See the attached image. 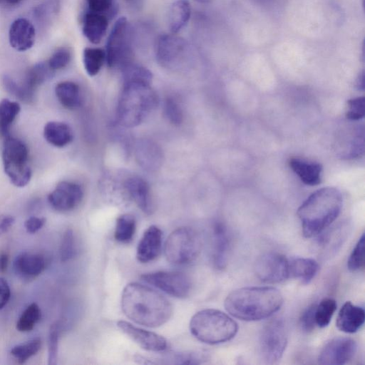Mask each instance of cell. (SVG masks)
Listing matches in <instances>:
<instances>
[{"mask_svg": "<svg viewBox=\"0 0 365 365\" xmlns=\"http://www.w3.org/2000/svg\"><path fill=\"white\" fill-rule=\"evenodd\" d=\"M121 307L128 318L148 327L164 324L173 312L172 305L165 297L138 282L129 283L124 288Z\"/></svg>", "mask_w": 365, "mask_h": 365, "instance_id": "1", "label": "cell"}, {"mask_svg": "<svg viewBox=\"0 0 365 365\" xmlns=\"http://www.w3.org/2000/svg\"><path fill=\"white\" fill-rule=\"evenodd\" d=\"M281 292L272 287H247L231 292L224 303L232 317L247 322L259 321L277 312L283 304Z\"/></svg>", "mask_w": 365, "mask_h": 365, "instance_id": "2", "label": "cell"}, {"mask_svg": "<svg viewBox=\"0 0 365 365\" xmlns=\"http://www.w3.org/2000/svg\"><path fill=\"white\" fill-rule=\"evenodd\" d=\"M342 207L341 192L334 187H323L313 192L299 207L303 235L309 238L321 233L339 215Z\"/></svg>", "mask_w": 365, "mask_h": 365, "instance_id": "3", "label": "cell"}, {"mask_svg": "<svg viewBox=\"0 0 365 365\" xmlns=\"http://www.w3.org/2000/svg\"><path fill=\"white\" fill-rule=\"evenodd\" d=\"M158 104V97L150 84L123 83L116 110L118 123L125 128L140 125Z\"/></svg>", "mask_w": 365, "mask_h": 365, "instance_id": "4", "label": "cell"}, {"mask_svg": "<svg viewBox=\"0 0 365 365\" xmlns=\"http://www.w3.org/2000/svg\"><path fill=\"white\" fill-rule=\"evenodd\" d=\"M190 330L199 341L208 344H217L233 339L238 326L230 316L214 309L200 310L190 322Z\"/></svg>", "mask_w": 365, "mask_h": 365, "instance_id": "5", "label": "cell"}, {"mask_svg": "<svg viewBox=\"0 0 365 365\" xmlns=\"http://www.w3.org/2000/svg\"><path fill=\"white\" fill-rule=\"evenodd\" d=\"M4 172L15 186H26L31 178L29 165V148L20 139L9 135L4 138L2 150Z\"/></svg>", "mask_w": 365, "mask_h": 365, "instance_id": "6", "label": "cell"}, {"mask_svg": "<svg viewBox=\"0 0 365 365\" xmlns=\"http://www.w3.org/2000/svg\"><path fill=\"white\" fill-rule=\"evenodd\" d=\"M200 236L192 229L178 227L168 237L165 244V255L173 264L184 265L195 261L200 253Z\"/></svg>", "mask_w": 365, "mask_h": 365, "instance_id": "7", "label": "cell"}, {"mask_svg": "<svg viewBox=\"0 0 365 365\" xmlns=\"http://www.w3.org/2000/svg\"><path fill=\"white\" fill-rule=\"evenodd\" d=\"M128 34V24L126 18H119L111 30L106 44V61L110 68H119L122 70L131 63V49Z\"/></svg>", "mask_w": 365, "mask_h": 365, "instance_id": "8", "label": "cell"}, {"mask_svg": "<svg viewBox=\"0 0 365 365\" xmlns=\"http://www.w3.org/2000/svg\"><path fill=\"white\" fill-rule=\"evenodd\" d=\"M287 344L285 327L282 320L276 319L267 322L259 336V352L267 364L277 363L282 358Z\"/></svg>", "mask_w": 365, "mask_h": 365, "instance_id": "9", "label": "cell"}, {"mask_svg": "<svg viewBox=\"0 0 365 365\" xmlns=\"http://www.w3.org/2000/svg\"><path fill=\"white\" fill-rule=\"evenodd\" d=\"M140 278L146 283L177 298H185L190 292V279L180 272L158 271L144 274Z\"/></svg>", "mask_w": 365, "mask_h": 365, "instance_id": "10", "label": "cell"}, {"mask_svg": "<svg viewBox=\"0 0 365 365\" xmlns=\"http://www.w3.org/2000/svg\"><path fill=\"white\" fill-rule=\"evenodd\" d=\"M256 277L266 283H279L289 278V259L276 252L259 256L254 264Z\"/></svg>", "mask_w": 365, "mask_h": 365, "instance_id": "11", "label": "cell"}, {"mask_svg": "<svg viewBox=\"0 0 365 365\" xmlns=\"http://www.w3.org/2000/svg\"><path fill=\"white\" fill-rule=\"evenodd\" d=\"M357 351V344L351 338L336 337L322 349L318 363L322 365H342L351 360Z\"/></svg>", "mask_w": 365, "mask_h": 365, "instance_id": "12", "label": "cell"}, {"mask_svg": "<svg viewBox=\"0 0 365 365\" xmlns=\"http://www.w3.org/2000/svg\"><path fill=\"white\" fill-rule=\"evenodd\" d=\"M187 48L186 41L175 34L161 35L155 44L157 61L164 67H173L182 58Z\"/></svg>", "mask_w": 365, "mask_h": 365, "instance_id": "13", "label": "cell"}, {"mask_svg": "<svg viewBox=\"0 0 365 365\" xmlns=\"http://www.w3.org/2000/svg\"><path fill=\"white\" fill-rule=\"evenodd\" d=\"M83 192L81 187L73 182L61 181L48 196L51 207L61 212L74 209L81 201Z\"/></svg>", "mask_w": 365, "mask_h": 365, "instance_id": "14", "label": "cell"}, {"mask_svg": "<svg viewBox=\"0 0 365 365\" xmlns=\"http://www.w3.org/2000/svg\"><path fill=\"white\" fill-rule=\"evenodd\" d=\"M117 325L128 336L145 350L163 351L168 348L166 339L158 334L139 328L125 321H118Z\"/></svg>", "mask_w": 365, "mask_h": 365, "instance_id": "15", "label": "cell"}, {"mask_svg": "<svg viewBox=\"0 0 365 365\" xmlns=\"http://www.w3.org/2000/svg\"><path fill=\"white\" fill-rule=\"evenodd\" d=\"M36 31L34 26L28 19L19 18L14 20L9 31L10 45L15 50L25 51L34 44Z\"/></svg>", "mask_w": 365, "mask_h": 365, "instance_id": "16", "label": "cell"}, {"mask_svg": "<svg viewBox=\"0 0 365 365\" xmlns=\"http://www.w3.org/2000/svg\"><path fill=\"white\" fill-rule=\"evenodd\" d=\"M162 247V232L155 225L150 226L143 233L136 250L137 259L147 263L155 259Z\"/></svg>", "mask_w": 365, "mask_h": 365, "instance_id": "17", "label": "cell"}, {"mask_svg": "<svg viewBox=\"0 0 365 365\" xmlns=\"http://www.w3.org/2000/svg\"><path fill=\"white\" fill-rule=\"evenodd\" d=\"M364 319V309L348 301L343 304L338 313L336 326L341 331L354 334L360 329Z\"/></svg>", "mask_w": 365, "mask_h": 365, "instance_id": "18", "label": "cell"}, {"mask_svg": "<svg viewBox=\"0 0 365 365\" xmlns=\"http://www.w3.org/2000/svg\"><path fill=\"white\" fill-rule=\"evenodd\" d=\"M125 188L130 197L143 212H152L153 203L150 187L145 180L138 176L130 177L125 180Z\"/></svg>", "mask_w": 365, "mask_h": 365, "instance_id": "19", "label": "cell"}, {"mask_svg": "<svg viewBox=\"0 0 365 365\" xmlns=\"http://www.w3.org/2000/svg\"><path fill=\"white\" fill-rule=\"evenodd\" d=\"M135 157L140 166L149 171L158 169L163 162V154L159 146L147 139L140 140L136 144Z\"/></svg>", "mask_w": 365, "mask_h": 365, "instance_id": "20", "label": "cell"}, {"mask_svg": "<svg viewBox=\"0 0 365 365\" xmlns=\"http://www.w3.org/2000/svg\"><path fill=\"white\" fill-rule=\"evenodd\" d=\"M230 251V238L226 227L220 222L213 227L212 259L215 267L224 269L227 263Z\"/></svg>", "mask_w": 365, "mask_h": 365, "instance_id": "21", "label": "cell"}, {"mask_svg": "<svg viewBox=\"0 0 365 365\" xmlns=\"http://www.w3.org/2000/svg\"><path fill=\"white\" fill-rule=\"evenodd\" d=\"M289 165L305 185L313 186L321 182L322 166L320 163L292 158Z\"/></svg>", "mask_w": 365, "mask_h": 365, "instance_id": "22", "label": "cell"}, {"mask_svg": "<svg viewBox=\"0 0 365 365\" xmlns=\"http://www.w3.org/2000/svg\"><path fill=\"white\" fill-rule=\"evenodd\" d=\"M108 26V19L106 15L88 12L83 18V33L92 43H99L104 37Z\"/></svg>", "mask_w": 365, "mask_h": 365, "instance_id": "23", "label": "cell"}, {"mask_svg": "<svg viewBox=\"0 0 365 365\" xmlns=\"http://www.w3.org/2000/svg\"><path fill=\"white\" fill-rule=\"evenodd\" d=\"M319 264L312 258L296 257L289 260V277L299 279L302 284H309L317 275Z\"/></svg>", "mask_w": 365, "mask_h": 365, "instance_id": "24", "label": "cell"}, {"mask_svg": "<svg viewBox=\"0 0 365 365\" xmlns=\"http://www.w3.org/2000/svg\"><path fill=\"white\" fill-rule=\"evenodd\" d=\"M16 272L25 277H34L39 275L45 269V260L38 254L22 252L14 261Z\"/></svg>", "mask_w": 365, "mask_h": 365, "instance_id": "25", "label": "cell"}, {"mask_svg": "<svg viewBox=\"0 0 365 365\" xmlns=\"http://www.w3.org/2000/svg\"><path fill=\"white\" fill-rule=\"evenodd\" d=\"M43 136L49 144L57 148H63L72 141L73 133L66 123L50 121L44 126Z\"/></svg>", "mask_w": 365, "mask_h": 365, "instance_id": "26", "label": "cell"}, {"mask_svg": "<svg viewBox=\"0 0 365 365\" xmlns=\"http://www.w3.org/2000/svg\"><path fill=\"white\" fill-rule=\"evenodd\" d=\"M55 93L59 103L67 109H76L81 104V90L74 82H60L56 86Z\"/></svg>", "mask_w": 365, "mask_h": 365, "instance_id": "27", "label": "cell"}, {"mask_svg": "<svg viewBox=\"0 0 365 365\" xmlns=\"http://www.w3.org/2000/svg\"><path fill=\"white\" fill-rule=\"evenodd\" d=\"M191 14L187 0H175L171 5L168 14V24L172 34L180 31L188 22Z\"/></svg>", "mask_w": 365, "mask_h": 365, "instance_id": "28", "label": "cell"}, {"mask_svg": "<svg viewBox=\"0 0 365 365\" xmlns=\"http://www.w3.org/2000/svg\"><path fill=\"white\" fill-rule=\"evenodd\" d=\"M47 63L39 62L29 68L22 81L24 85L31 92H36L37 88L48 81L53 75Z\"/></svg>", "mask_w": 365, "mask_h": 365, "instance_id": "29", "label": "cell"}, {"mask_svg": "<svg viewBox=\"0 0 365 365\" xmlns=\"http://www.w3.org/2000/svg\"><path fill=\"white\" fill-rule=\"evenodd\" d=\"M20 110V106L17 102L9 99L0 101V135L4 138L10 135V128Z\"/></svg>", "mask_w": 365, "mask_h": 365, "instance_id": "30", "label": "cell"}, {"mask_svg": "<svg viewBox=\"0 0 365 365\" xmlns=\"http://www.w3.org/2000/svg\"><path fill=\"white\" fill-rule=\"evenodd\" d=\"M106 58V51L103 49L86 48L83 53V62L88 75L90 76L97 75L105 63Z\"/></svg>", "mask_w": 365, "mask_h": 365, "instance_id": "31", "label": "cell"}, {"mask_svg": "<svg viewBox=\"0 0 365 365\" xmlns=\"http://www.w3.org/2000/svg\"><path fill=\"white\" fill-rule=\"evenodd\" d=\"M135 227V220L132 215H120L116 220L114 232L115 240L121 243L130 242L134 236Z\"/></svg>", "mask_w": 365, "mask_h": 365, "instance_id": "32", "label": "cell"}, {"mask_svg": "<svg viewBox=\"0 0 365 365\" xmlns=\"http://www.w3.org/2000/svg\"><path fill=\"white\" fill-rule=\"evenodd\" d=\"M1 81L6 91L16 99L26 103H30L34 101L35 93L30 91L22 82H17L7 74L2 76Z\"/></svg>", "mask_w": 365, "mask_h": 365, "instance_id": "33", "label": "cell"}, {"mask_svg": "<svg viewBox=\"0 0 365 365\" xmlns=\"http://www.w3.org/2000/svg\"><path fill=\"white\" fill-rule=\"evenodd\" d=\"M336 302L331 298H324L316 304L314 319L316 325L324 328L329 325L336 309Z\"/></svg>", "mask_w": 365, "mask_h": 365, "instance_id": "34", "label": "cell"}, {"mask_svg": "<svg viewBox=\"0 0 365 365\" xmlns=\"http://www.w3.org/2000/svg\"><path fill=\"white\" fill-rule=\"evenodd\" d=\"M41 317V309L36 303L29 305L16 322V329L21 332L31 331Z\"/></svg>", "mask_w": 365, "mask_h": 365, "instance_id": "35", "label": "cell"}, {"mask_svg": "<svg viewBox=\"0 0 365 365\" xmlns=\"http://www.w3.org/2000/svg\"><path fill=\"white\" fill-rule=\"evenodd\" d=\"M123 83L129 82L145 83L150 84L152 73L146 68L132 63L122 69Z\"/></svg>", "mask_w": 365, "mask_h": 365, "instance_id": "36", "label": "cell"}, {"mask_svg": "<svg viewBox=\"0 0 365 365\" xmlns=\"http://www.w3.org/2000/svg\"><path fill=\"white\" fill-rule=\"evenodd\" d=\"M165 364H199L207 359V355L202 351L178 352L168 354L165 359Z\"/></svg>", "mask_w": 365, "mask_h": 365, "instance_id": "37", "label": "cell"}, {"mask_svg": "<svg viewBox=\"0 0 365 365\" xmlns=\"http://www.w3.org/2000/svg\"><path fill=\"white\" fill-rule=\"evenodd\" d=\"M41 346L39 339H34L24 344H18L11 350V354L19 364L26 362L29 358L36 354Z\"/></svg>", "mask_w": 365, "mask_h": 365, "instance_id": "38", "label": "cell"}, {"mask_svg": "<svg viewBox=\"0 0 365 365\" xmlns=\"http://www.w3.org/2000/svg\"><path fill=\"white\" fill-rule=\"evenodd\" d=\"M364 234L358 240L347 261V267L352 272L360 271L364 266Z\"/></svg>", "mask_w": 365, "mask_h": 365, "instance_id": "39", "label": "cell"}, {"mask_svg": "<svg viewBox=\"0 0 365 365\" xmlns=\"http://www.w3.org/2000/svg\"><path fill=\"white\" fill-rule=\"evenodd\" d=\"M76 254V241L73 232L71 229H67L63 233L61 247L60 257L62 262H67Z\"/></svg>", "mask_w": 365, "mask_h": 365, "instance_id": "40", "label": "cell"}, {"mask_svg": "<svg viewBox=\"0 0 365 365\" xmlns=\"http://www.w3.org/2000/svg\"><path fill=\"white\" fill-rule=\"evenodd\" d=\"M58 337V324L55 323L51 326L48 333V364L49 365H55L57 363Z\"/></svg>", "mask_w": 365, "mask_h": 365, "instance_id": "41", "label": "cell"}, {"mask_svg": "<svg viewBox=\"0 0 365 365\" xmlns=\"http://www.w3.org/2000/svg\"><path fill=\"white\" fill-rule=\"evenodd\" d=\"M71 59V53L68 48L62 47L57 49L50 57L47 62L52 71H57L65 68Z\"/></svg>", "mask_w": 365, "mask_h": 365, "instance_id": "42", "label": "cell"}, {"mask_svg": "<svg viewBox=\"0 0 365 365\" xmlns=\"http://www.w3.org/2000/svg\"><path fill=\"white\" fill-rule=\"evenodd\" d=\"M164 113L167 119L173 125H180L183 120L182 111L179 104L173 98L166 99L164 104Z\"/></svg>", "mask_w": 365, "mask_h": 365, "instance_id": "43", "label": "cell"}, {"mask_svg": "<svg viewBox=\"0 0 365 365\" xmlns=\"http://www.w3.org/2000/svg\"><path fill=\"white\" fill-rule=\"evenodd\" d=\"M349 110L346 117L349 120H358L365 115V98L358 97L348 101Z\"/></svg>", "mask_w": 365, "mask_h": 365, "instance_id": "44", "label": "cell"}, {"mask_svg": "<svg viewBox=\"0 0 365 365\" xmlns=\"http://www.w3.org/2000/svg\"><path fill=\"white\" fill-rule=\"evenodd\" d=\"M317 304H312L309 306L302 314L299 318V325L301 329L308 333L312 331L316 325L314 319V312Z\"/></svg>", "mask_w": 365, "mask_h": 365, "instance_id": "45", "label": "cell"}, {"mask_svg": "<svg viewBox=\"0 0 365 365\" xmlns=\"http://www.w3.org/2000/svg\"><path fill=\"white\" fill-rule=\"evenodd\" d=\"M114 0H86L89 11L105 15L110 11Z\"/></svg>", "mask_w": 365, "mask_h": 365, "instance_id": "46", "label": "cell"}, {"mask_svg": "<svg viewBox=\"0 0 365 365\" xmlns=\"http://www.w3.org/2000/svg\"><path fill=\"white\" fill-rule=\"evenodd\" d=\"M46 222L43 217H31L24 222V227L27 232L34 234L41 230Z\"/></svg>", "mask_w": 365, "mask_h": 365, "instance_id": "47", "label": "cell"}, {"mask_svg": "<svg viewBox=\"0 0 365 365\" xmlns=\"http://www.w3.org/2000/svg\"><path fill=\"white\" fill-rule=\"evenodd\" d=\"M11 296V290L7 281L0 277V309L8 303Z\"/></svg>", "mask_w": 365, "mask_h": 365, "instance_id": "48", "label": "cell"}, {"mask_svg": "<svg viewBox=\"0 0 365 365\" xmlns=\"http://www.w3.org/2000/svg\"><path fill=\"white\" fill-rule=\"evenodd\" d=\"M15 219L13 216L9 215H0V235H4L14 224Z\"/></svg>", "mask_w": 365, "mask_h": 365, "instance_id": "49", "label": "cell"}, {"mask_svg": "<svg viewBox=\"0 0 365 365\" xmlns=\"http://www.w3.org/2000/svg\"><path fill=\"white\" fill-rule=\"evenodd\" d=\"M9 255L5 252H0V272L4 273L8 267Z\"/></svg>", "mask_w": 365, "mask_h": 365, "instance_id": "50", "label": "cell"}, {"mask_svg": "<svg viewBox=\"0 0 365 365\" xmlns=\"http://www.w3.org/2000/svg\"><path fill=\"white\" fill-rule=\"evenodd\" d=\"M357 84H358V87L359 88L364 89V71L359 76Z\"/></svg>", "mask_w": 365, "mask_h": 365, "instance_id": "51", "label": "cell"}, {"mask_svg": "<svg viewBox=\"0 0 365 365\" xmlns=\"http://www.w3.org/2000/svg\"><path fill=\"white\" fill-rule=\"evenodd\" d=\"M23 0H0L1 3L4 2L9 5H16Z\"/></svg>", "mask_w": 365, "mask_h": 365, "instance_id": "52", "label": "cell"}, {"mask_svg": "<svg viewBox=\"0 0 365 365\" xmlns=\"http://www.w3.org/2000/svg\"><path fill=\"white\" fill-rule=\"evenodd\" d=\"M198 2H200V3H209L210 1H212V0H195Z\"/></svg>", "mask_w": 365, "mask_h": 365, "instance_id": "53", "label": "cell"}, {"mask_svg": "<svg viewBox=\"0 0 365 365\" xmlns=\"http://www.w3.org/2000/svg\"><path fill=\"white\" fill-rule=\"evenodd\" d=\"M0 4H1V1H0Z\"/></svg>", "mask_w": 365, "mask_h": 365, "instance_id": "54", "label": "cell"}, {"mask_svg": "<svg viewBox=\"0 0 365 365\" xmlns=\"http://www.w3.org/2000/svg\"></svg>", "mask_w": 365, "mask_h": 365, "instance_id": "55", "label": "cell"}]
</instances>
